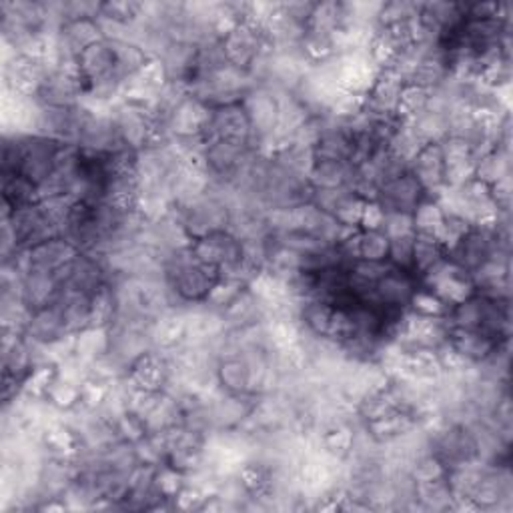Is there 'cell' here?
Returning a JSON list of instances; mask_svg holds the SVG:
<instances>
[{"instance_id": "6da1fadb", "label": "cell", "mask_w": 513, "mask_h": 513, "mask_svg": "<svg viewBox=\"0 0 513 513\" xmlns=\"http://www.w3.org/2000/svg\"><path fill=\"white\" fill-rule=\"evenodd\" d=\"M425 289L436 293L441 301L447 307H453L457 303H463L465 299L476 295V281H473L471 273L461 269L460 265L453 263L452 259H445L444 263L437 265L436 269L429 271L423 277Z\"/></svg>"}, {"instance_id": "7a4b0ae2", "label": "cell", "mask_w": 513, "mask_h": 513, "mask_svg": "<svg viewBox=\"0 0 513 513\" xmlns=\"http://www.w3.org/2000/svg\"><path fill=\"white\" fill-rule=\"evenodd\" d=\"M425 196L429 195L423 191L412 169L381 185L377 191V201L383 204L385 212H409L412 215Z\"/></svg>"}, {"instance_id": "3957f363", "label": "cell", "mask_w": 513, "mask_h": 513, "mask_svg": "<svg viewBox=\"0 0 513 513\" xmlns=\"http://www.w3.org/2000/svg\"><path fill=\"white\" fill-rule=\"evenodd\" d=\"M171 375V363L164 355L156 351H145L129 365V377H126V381L135 389L161 393L167 391Z\"/></svg>"}, {"instance_id": "277c9868", "label": "cell", "mask_w": 513, "mask_h": 513, "mask_svg": "<svg viewBox=\"0 0 513 513\" xmlns=\"http://www.w3.org/2000/svg\"><path fill=\"white\" fill-rule=\"evenodd\" d=\"M413 175L420 180L423 191L431 195H439L445 185V163L439 143H425L415 159L409 164Z\"/></svg>"}, {"instance_id": "5b68a950", "label": "cell", "mask_w": 513, "mask_h": 513, "mask_svg": "<svg viewBox=\"0 0 513 513\" xmlns=\"http://www.w3.org/2000/svg\"><path fill=\"white\" fill-rule=\"evenodd\" d=\"M405 81L396 68H379L375 83L367 92V108L379 115H391L397 110L401 91H404Z\"/></svg>"}, {"instance_id": "8992f818", "label": "cell", "mask_w": 513, "mask_h": 513, "mask_svg": "<svg viewBox=\"0 0 513 513\" xmlns=\"http://www.w3.org/2000/svg\"><path fill=\"white\" fill-rule=\"evenodd\" d=\"M447 259V251L436 236L428 233H415L413 241V271L425 277Z\"/></svg>"}, {"instance_id": "52a82bcc", "label": "cell", "mask_w": 513, "mask_h": 513, "mask_svg": "<svg viewBox=\"0 0 513 513\" xmlns=\"http://www.w3.org/2000/svg\"><path fill=\"white\" fill-rule=\"evenodd\" d=\"M110 351V333L105 327H84L76 333L75 355L86 363L107 357Z\"/></svg>"}, {"instance_id": "ba28073f", "label": "cell", "mask_w": 513, "mask_h": 513, "mask_svg": "<svg viewBox=\"0 0 513 513\" xmlns=\"http://www.w3.org/2000/svg\"><path fill=\"white\" fill-rule=\"evenodd\" d=\"M116 315H118L116 291L110 289L108 283H105V285H100L91 295L89 327H105V329H108L116 321Z\"/></svg>"}, {"instance_id": "9c48e42d", "label": "cell", "mask_w": 513, "mask_h": 513, "mask_svg": "<svg viewBox=\"0 0 513 513\" xmlns=\"http://www.w3.org/2000/svg\"><path fill=\"white\" fill-rule=\"evenodd\" d=\"M389 259V236L383 231H363L359 228L357 261H388Z\"/></svg>"}, {"instance_id": "30bf717a", "label": "cell", "mask_w": 513, "mask_h": 513, "mask_svg": "<svg viewBox=\"0 0 513 513\" xmlns=\"http://www.w3.org/2000/svg\"><path fill=\"white\" fill-rule=\"evenodd\" d=\"M413 217V227L415 233H428V235H436L437 228L444 223L445 212L439 207V203L431 196H425V199L417 204L415 211L412 212Z\"/></svg>"}, {"instance_id": "8fae6325", "label": "cell", "mask_w": 513, "mask_h": 513, "mask_svg": "<svg viewBox=\"0 0 513 513\" xmlns=\"http://www.w3.org/2000/svg\"><path fill=\"white\" fill-rule=\"evenodd\" d=\"M429 94H431V91L423 89V86L405 84L404 91H401L396 115L401 118V121H405V123L412 121V118H415L417 115L423 113L425 107H428Z\"/></svg>"}, {"instance_id": "7c38bea8", "label": "cell", "mask_w": 513, "mask_h": 513, "mask_svg": "<svg viewBox=\"0 0 513 513\" xmlns=\"http://www.w3.org/2000/svg\"><path fill=\"white\" fill-rule=\"evenodd\" d=\"M46 401H49L52 407H57L59 412H70V409H75L81 404V385L70 383L67 379H60L57 375L49 393H46Z\"/></svg>"}, {"instance_id": "4fadbf2b", "label": "cell", "mask_w": 513, "mask_h": 513, "mask_svg": "<svg viewBox=\"0 0 513 513\" xmlns=\"http://www.w3.org/2000/svg\"><path fill=\"white\" fill-rule=\"evenodd\" d=\"M185 473L172 468L171 463L163 465V468H156L155 473V492L159 493L164 500H172V497H177V493L180 489L185 487Z\"/></svg>"}, {"instance_id": "5bb4252c", "label": "cell", "mask_w": 513, "mask_h": 513, "mask_svg": "<svg viewBox=\"0 0 513 513\" xmlns=\"http://www.w3.org/2000/svg\"><path fill=\"white\" fill-rule=\"evenodd\" d=\"M363 207H365V199H361L359 195H355L351 191L343 196V201L337 204V209L331 217H333L339 225H343L347 228H359Z\"/></svg>"}, {"instance_id": "9a60e30c", "label": "cell", "mask_w": 513, "mask_h": 513, "mask_svg": "<svg viewBox=\"0 0 513 513\" xmlns=\"http://www.w3.org/2000/svg\"><path fill=\"white\" fill-rule=\"evenodd\" d=\"M409 305H412L415 313L425 315V317H445L449 311V307L436 293H431L429 289H417Z\"/></svg>"}, {"instance_id": "2e32d148", "label": "cell", "mask_w": 513, "mask_h": 513, "mask_svg": "<svg viewBox=\"0 0 513 513\" xmlns=\"http://www.w3.org/2000/svg\"><path fill=\"white\" fill-rule=\"evenodd\" d=\"M385 215H388V212H385L383 204L377 199L365 201V207H363V212H361L359 228H363V231H381L385 223Z\"/></svg>"}]
</instances>
